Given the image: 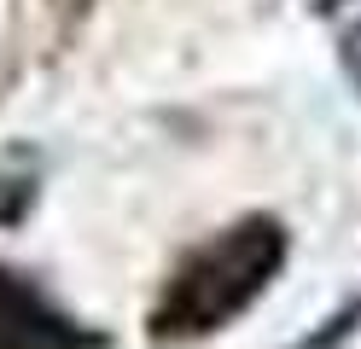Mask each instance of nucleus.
<instances>
[{"mask_svg":"<svg viewBox=\"0 0 361 349\" xmlns=\"http://www.w3.org/2000/svg\"><path fill=\"white\" fill-rule=\"evenodd\" d=\"M280 268H286V227L274 216H245L221 227L210 245H198L169 274V286L146 320L152 343H198L221 326H233L274 286Z\"/></svg>","mask_w":361,"mask_h":349,"instance_id":"nucleus-1","label":"nucleus"},{"mask_svg":"<svg viewBox=\"0 0 361 349\" xmlns=\"http://www.w3.org/2000/svg\"><path fill=\"white\" fill-rule=\"evenodd\" d=\"M338 59H344V76H350L355 93H361V23H355V30H344V41H338Z\"/></svg>","mask_w":361,"mask_h":349,"instance_id":"nucleus-3","label":"nucleus"},{"mask_svg":"<svg viewBox=\"0 0 361 349\" xmlns=\"http://www.w3.org/2000/svg\"><path fill=\"white\" fill-rule=\"evenodd\" d=\"M314 6H321V12H338V6H344V0H314Z\"/></svg>","mask_w":361,"mask_h":349,"instance_id":"nucleus-4","label":"nucleus"},{"mask_svg":"<svg viewBox=\"0 0 361 349\" xmlns=\"http://www.w3.org/2000/svg\"><path fill=\"white\" fill-rule=\"evenodd\" d=\"M0 349H105V338L53 309L24 274L0 268Z\"/></svg>","mask_w":361,"mask_h":349,"instance_id":"nucleus-2","label":"nucleus"}]
</instances>
